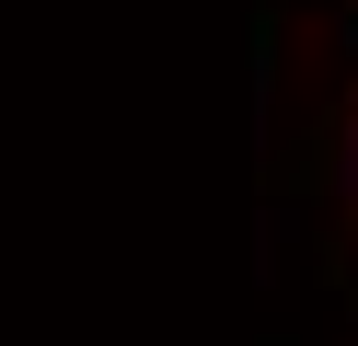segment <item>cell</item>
<instances>
[{
  "label": "cell",
  "mask_w": 358,
  "mask_h": 346,
  "mask_svg": "<svg viewBox=\"0 0 358 346\" xmlns=\"http://www.w3.org/2000/svg\"><path fill=\"white\" fill-rule=\"evenodd\" d=\"M347 138H358V115H347Z\"/></svg>",
  "instance_id": "1"
}]
</instances>
